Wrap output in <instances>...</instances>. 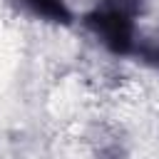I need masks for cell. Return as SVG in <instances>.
Segmentation results:
<instances>
[{
    "label": "cell",
    "instance_id": "3",
    "mask_svg": "<svg viewBox=\"0 0 159 159\" xmlns=\"http://www.w3.org/2000/svg\"><path fill=\"white\" fill-rule=\"evenodd\" d=\"M132 57H137L139 62H144V65L159 70V37H157V35H154V37H144V35H139L137 42H134Z\"/></svg>",
    "mask_w": 159,
    "mask_h": 159
},
{
    "label": "cell",
    "instance_id": "1",
    "mask_svg": "<svg viewBox=\"0 0 159 159\" xmlns=\"http://www.w3.org/2000/svg\"><path fill=\"white\" fill-rule=\"evenodd\" d=\"M144 0H99L82 15V25L107 47L112 55L132 57L137 32V17Z\"/></svg>",
    "mask_w": 159,
    "mask_h": 159
},
{
    "label": "cell",
    "instance_id": "4",
    "mask_svg": "<svg viewBox=\"0 0 159 159\" xmlns=\"http://www.w3.org/2000/svg\"><path fill=\"white\" fill-rule=\"evenodd\" d=\"M97 159H127V154L119 144H109V147H102L97 152Z\"/></svg>",
    "mask_w": 159,
    "mask_h": 159
},
{
    "label": "cell",
    "instance_id": "2",
    "mask_svg": "<svg viewBox=\"0 0 159 159\" xmlns=\"http://www.w3.org/2000/svg\"><path fill=\"white\" fill-rule=\"evenodd\" d=\"M20 5L30 15H35L45 22H52V25H72V20H75V15L65 0H20Z\"/></svg>",
    "mask_w": 159,
    "mask_h": 159
}]
</instances>
